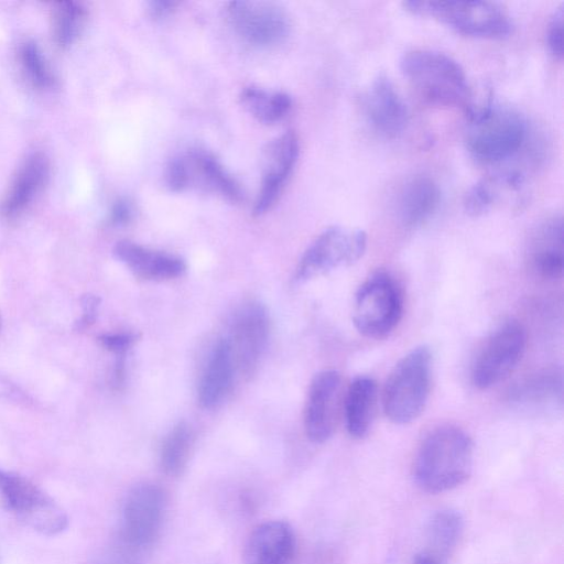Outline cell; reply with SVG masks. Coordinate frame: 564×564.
<instances>
[{"mask_svg": "<svg viewBox=\"0 0 564 564\" xmlns=\"http://www.w3.org/2000/svg\"><path fill=\"white\" fill-rule=\"evenodd\" d=\"M0 329H1V317H0Z\"/></svg>", "mask_w": 564, "mask_h": 564, "instance_id": "8d00e7d4", "label": "cell"}, {"mask_svg": "<svg viewBox=\"0 0 564 564\" xmlns=\"http://www.w3.org/2000/svg\"><path fill=\"white\" fill-rule=\"evenodd\" d=\"M377 405V383L367 376L356 377L344 399L346 429L354 438L365 437L373 422Z\"/></svg>", "mask_w": 564, "mask_h": 564, "instance_id": "603a6c76", "label": "cell"}, {"mask_svg": "<svg viewBox=\"0 0 564 564\" xmlns=\"http://www.w3.org/2000/svg\"><path fill=\"white\" fill-rule=\"evenodd\" d=\"M193 445V432L185 422L177 423L165 436L160 463L165 474L176 476L185 468Z\"/></svg>", "mask_w": 564, "mask_h": 564, "instance_id": "83f0119b", "label": "cell"}, {"mask_svg": "<svg viewBox=\"0 0 564 564\" xmlns=\"http://www.w3.org/2000/svg\"><path fill=\"white\" fill-rule=\"evenodd\" d=\"M402 294L395 281L386 272H377L358 289L352 322L368 338L389 336L402 316Z\"/></svg>", "mask_w": 564, "mask_h": 564, "instance_id": "52a82bcc", "label": "cell"}, {"mask_svg": "<svg viewBox=\"0 0 564 564\" xmlns=\"http://www.w3.org/2000/svg\"><path fill=\"white\" fill-rule=\"evenodd\" d=\"M414 564H441L440 560L432 554H422L416 556Z\"/></svg>", "mask_w": 564, "mask_h": 564, "instance_id": "d590c367", "label": "cell"}, {"mask_svg": "<svg viewBox=\"0 0 564 564\" xmlns=\"http://www.w3.org/2000/svg\"><path fill=\"white\" fill-rule=\"evenodd\" d=\"M165 184L173 192L198 189L230 203L242 199L239 183L212 153L194 149L172 159L165 170Z\"/></svg>", "mask_w": 564, "mask_h": 564, "instance_id": "8992f818", "label": "cell"}, {"mask_svg": "<svg viewBox=\"0 0 564 564\" xmlns=\"http://www.w3.org/2000/svg\"><path fill=\"white\" fill-rule=\"evenodd\" d=\"M83 315L77 322V329H85L89 327L97 315L99 299L93 294H87L82 300Z\"/></svg>", "mask_w": 564, "mask_h": 564, "instance_id": "836d02e7", "label": "cell"}, {"mask_svg": "<svg viewBox=\"0 0 564 564\" xmlns=\"http://www.w3.org/2000/svg\"><path fill=\"white\" fill-rule=\"evenodd\" d=\"M341 405V378L335 370H323L313 378L304 409V427L314 443L326 442L334 433Z\"/></svg>", "mask_w": 564, "mask_h": 564, "instance_id": "4fadbf2b", "label": "cell"}, {"mask_svg": "<svg viewBox=\"0 0 564 564\" xmlns=\"http://www.w3.org/2000/svg\"><path fill=\"white\" fill-rule=\"evenodd\" d=\"M113 254L134 275L144 280H171L181 276L186 270L181 258L130 240L118 241L113 247Z\"/></svg>", "mask_w": 564, "mask_h": 564, "instance_id": "d6986e66", "label": "cell"}, {"mask_svg": "<svg viewBox=\"0 0 564 564\" xmlns=\"http://www.w3.org/2000/svg\"><path fill=\"white\" fill-rule=\"evenodd\" d=\"M50 175V163L42 152L29 154L18 167L2 199L0 216L9 221L21 217L43 191Z\"/></svg>", "mask_w": 564, "mask_h": 564, "instance_id": "2e32d148", "label": "cell"}, {"mask_svg": "<svg viewBox=\"0 0 564 564\" xmlns=\"http://www.w3.org/2000/svg\"><path fill=\"white\" fill-rule=\"evenodd\" d=\"M432 355L421 345L403 356L391 371L383 390V410L395 424H408L424 411L431 390Z\"/></svg>", "mask_w": 564, "mask_h": 564, "instance_id": "277c9868", "label": "cell"}, {"mask_svg": "<svg viewBox=\"0 0 564 564\" xmlns=\"http://www.w3.org/2000/svg\"><path fill=\"white\" fill-rule=\"evenodd\" d=\"M364 110L371 128L384 138L400 135L408 124L406 106L384 75L375 78L365 93Z\"/></svg>", "mask_w": 564, "mask_h": 564, "instance_id": "e0dca14e", "label": "cell"}, {"mask_svg": "<svg viewBox=\"0 0 564 564\" xmlns=\"http://www.w3.org/2000/svg\"><path fill=\"white\" fill-rule=\"evenodd\" d=\"M299 153V139L292 131L284 132L267 144L261 188L253 207L256 215H263L274 206L294 169Z\"/></svg>", "mask_w": 564, "mask_h": 564, "instance_id": "5bb4252c", "label": "cell"}, {"mask_svg": "<svg viewBox=\"0 0 564 564\" xmlns=\"http://www.w3.org/2000/svg\"><path fill=\"white\" fill-rule=\"evenodd\" d=\"M470 436L455 425H442L422 440L414 459V478L427 492H444L466 481L473 468Z\"/></svg>", "mask_w": 564, "mask_h": 564, "instance_id": "6da1fadb", "label": "cell"}, {"mask_svg": "<svg viewBox=\"0 0 564 564\" xmlns=\"http://www.w3.org/2000/svg\"><path fill=\"white\" fill-rule=\"evenodd\" d=\"M164 511L162 490L153 484L135 486L127 496L122 529L126 540L134 545H147L160 530Z\"/></svg>", "mask_w": 564, "mask_h": 564, "instance_id": "9a60e30c", "label": "cell"}, {"mask_svg": "<svg viewBox=\"0 0 564 564\" xmlns=\"http://www.w3.org/2000/svg\"><path fill=\"white\" fill-rule=\"evenodd\" d=\"M18 61L24 78L40 90L52 89L56 85L55 74L40 45L31 39L18 47Z\"/></svg>", "mask_w": 564, "mask_h": 564, "instance_id": "4316f807", "label": "cell"}, {"mask_svg": "<svg viewBox=\"0 0 564 564\" xmlns=\"http://www.w3.org/2000/svg\"><path fill=\"white\" fill-rule=\"evenodd\" d=\"M562 398V379L556 371H546L523 382L516 391V401L524 405H547Z\"/></svg>", "mask_w": 564, "mask_h": 564, "instance_id": "f1b7e54d", "label": "cell"}, {"mask_svg": "<svg viewBox=\"0 0 564 564\" xmlns=\"http://www.w3.org/2000/svg\"><path fill=\"white\" fill-rule=\"evenodd\" d=\"M408 11L432 18L453 30L479 39H502L512 31L509 14L488 1H406Z\"/></svg>", "mask_w": 564, "mask_h": 564, "instance_id": "5b68a950", "label": "cell"}, {"mask_svg": "<svg viewBox=\"0 0 564 564\" xmlns=\"http://www.w3.org/2000/svg\"><path fill=\"white\" fill-rule=\"evenodd\" d=\"M465 111L469 122L466 148L476 161L495 164L520 151L525 140L527 124L517 110L487 98L473 101Z\"/></svg>", "mask_w": 564, "mask_h": 564, "instance_id": "7a4b0ae2", "label": "cell"}, {"mask_svg": "<svg viewBox=\"0 0 564 564\" xmlns=\"http://www.w3.org/2000/svg\"><path fill=\"white\" fill-rule=\"evenodd\" d=\"M527 344L523 326L507 321L485 340L471 369V381L478 389H488L503 381L521 360Z\"/></svg>", "mask_w": 564, "mask_h": 564, "instance_id": "30bf717a", "label": "cell"}, {"mask_svg": "<svg viewBox=\"0 0 564 564\" xmlns=\"http://www.w3.org/2000/svg\"><path fill=\"white\" fill-rule=\"evenodd\" d=\"M228 22L236 34L256 47L281 44L291 31V19L279 3L272 1H232L226 9Z\"/></svg>", "mask_w": 564, "mask_h": 564, "instance_id": "8fae6325", "label": "cell"}, {"mask_svg": "<svg viewBox=\"0 0 564 564\" xmlns=\"http://www.w3.org/2000/svg\"><path fill=\"white\" fill-rule=\"evenodd\" d=\"M137 340V335L131 333H110L102 334L99 341L108 351L123 357L126 352L133 346Z\"/></svg>", "mask_w": 564, "mask_h": 564, "instance_id": "1f68e13d", "label": "cell"}, {"mask_svg": "<svg viewBox=\"0 0 564 564\" xmlns=\"http://www.w3.org/2000/svg\"><path fill=\"white\" fill-rule=\"evenodd\" d=\"M533 270L547 280L561 278L563 272V224L560 217L547 219L538 229L530 250Z\"/></svg>", "mask_w": 564, "mask_h": 564, "instance_id": "7402d4cb", "label": "cell"}, {"mask_svg": "<svg viewBox=\"0 0 564 564\" xmlns=\"http://www.w3.org/2000/svg\"><path fill=\"white\" fill-rule=\"evenodd\" d=\"M176 1L171 0H154L148 3V11L151 18L161 20L170 15L177 7Z\"/></svg>", "mask_w": 564, "mask_h": 564, "instance_id": "e575fe53", "label": "cell"}, {"mask_svg": "<svg viewBox=\"0 0 564 564\" xmlns=\"http://www.w3.org/2000/svg\"><path fill=\"white\" fill-rule=\"evenodd\" d=\"M547 45L552 54L563 56V7H560L552 15L546 31Z\"/></svg>", "mask_w": 564, "mask_h": 564, "instance_id": "4dcf8cb0", "label": "cell"}, {"mask_svg": "<svg viewBox=\"0 0 564 564\" xmlns=\"http://www.w3.org/2000/svg\"><path fill=\"white\" fill-rule=\"evenodd\" d=\"M88 17L78 1H55L51 7V29L54 42L63 48L70 46L82 34Z\"/></svg>", "mask_w": 564, "mask_h": 564, "instance_id": "484cf974", "label": "cell"}, {"mask_svg": "<svg viewBox=\"0 0 564 564\" xmlns=\"http://www.w3.org/2000/svg\"><path fill=\"white\" fill-rule=\"evenodd\" d=\"M236 367L226 338L214 346L198 383V402L205 409L218 405L230 391Z\"/></svg>", "mask_w": 564, "mask_h": 564, "instance_id": "ffe728a7", "label": "cell"}, {"mask_svg": "<svg viewBox=\"0 0 564 564\" xmlns=\"http://www.w3.org/2000/svg\"><path fill=\"white\" fill-rule=\"evenodd\" d=\"M296 539L291 525L273 520L257 525L247 539L243 564H292Z\"/></svg>", "mask_w": 564, "mask_h": 564, "instance_id": "ac0fdd59", "label": "cell"}, {"mask_svg": "<svg viewBox=\"0 0 564 564\" xmlns=\"http://www.w3.org/2000/svg\"><path fill=\"white\" fill-rule=\"evenodd\" d=\"M441 202L437 184L427 176H414L400 191L397 210L401 223L410 228L429 220Z\"/></svg>", "mask_w": 564, "mask_h": 564, "instance_id": "44dd1931", "label": "cell"}, {"mask_svg": "<svg viewBox=\"0 0 564 564\" xmlns=\"http://www.w3.org/2000/svg\"><path fill=\"white\" fill-rule=\"evenodd\" d=\"M133 216V207L127 199H118L113 203L110 213L109 221L113 226L127 225Z\"/></svg>", "mask_w": 564, "mask_h": 564, "instance_id": "d6a6232c", "label": "cell"}, {"mask_svg": "<svg viewBox=\"0 0 564 564\" xmlns=\"http://www.w3.org/2000/svg\"><path fill=\"white\" fill-rule=\"evenodd\" d=\"M522 186V176L508 173L492 178H484L473 185L464 200L465 210L471 216L489 212L503 193L517 192Z\"/></svg>", "mask_w": 564, "mask_h": 564, "instance_id": "cb8c5ba5", "label": "cell"}, {"mask_svg": "<svg viewBox=\"0 0 564 564\" xmlns=\"http://www.w3.org/2000/svg\"><path fill=\"white\" fill-rule=\"evenodd\" d=\"M240 101L258 121L272 124L285 118L292 109V98L282 91H268L249 86L242 89Z\"/></svg>", "mask_w": 564, "mask_h": 564, "instance_id": "d4e9b609", "label": "cell"}, {"mask_svg": "<svg viewBox=\"0 0 564 564\" xmlns=\"http://www.w3.org/2000/svg\"><path fill=\"white\" fill-rule=\"evenodd\" d=\"M367 235L361 229L333 226L319 234L303 253L294 275L297 283L358 261L365 253Z\"/></svg>", "mask_w": 564, "mask_h": 564, "instance_id": "9c48e42d", "label": "cell"}, {"mask_svg": "<svg viewBox=\"0 0 564 564\" xmlns=\"http://www.w3.org/2000/svg\"><path fill=\"white\" fill-rule=\"evenodd\" d=\"M0 498L4 507L46 535L62 532L67 517L58 505L28 478L0 467Z\"/></svg>", "mask_w": 564, "mask_h": 564, "instance_id": "ba28073f", "label": "cell"}, {"mask_svg": "<svg viewBox=\"0 0 564 564\" xmlns=\"http://www.w3.org/2000/svg\"><path fill=\"white\" fill-rule=\"evenodd\" d=\"M463 531V518L455 510H441L436 512L427 528V538L431 546L440 555L446 554L459 539Z\"/></svg>", "mask_w": 564, "mask_h": 564, "instance_id": "f546056e", "label": "cell"}, {"mask_svg": "<svg viewBox=\"0 0 564 564\" xmlns=\"http://www.w3.org/2000/svg\"><path fill=\"white\" fill-rule=\"evenodd\" d=\"M269 319L259 303H247L234 316L229 337L226 338L236 371L250 377L257 369L267 347Z\"/></svg>", "mask_w": 564, "mask_h": 564, "instance_id": "7c38bea8", "label": "cell"}, {"mask_svg": "<svg viewBox=\"0 0 564 564\" xmlns=\"http://www.w3.org/2000/svg\"><path fill=\"white\" fill-rule=\"evenodd\" d=\"M400 68L415 90L432 104L466 110L474 100L464 68L445 53L409 51L402 55Z\"/></svg>", "mask_w": 564, "mask_h": 564, "instance_id": "3957f363", "label": "cell"}]
</instances>
